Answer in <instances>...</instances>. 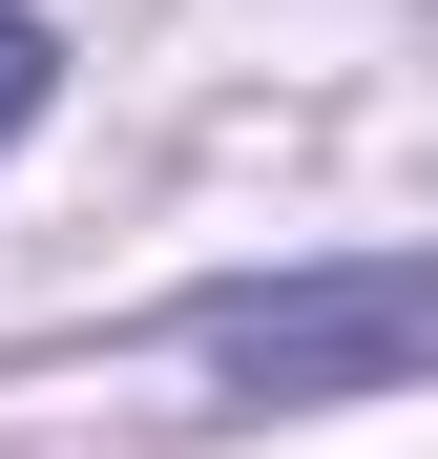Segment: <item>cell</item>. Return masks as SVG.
Here are the masks:
<instances>
[{
    "mask_svg": "<svg viewBox=\"0 0 438 459\" xmlns=\"http://www.w3.org/2000/svg\"><path fill=\"white\" fill-rule=\"evenodd\" d=\"M42 84H63V42L21 22V0H0V146H21V126H42Z\"/></svg>",
    "mask_w": 438,
    "mask_h": 459,
    "instance_id": "cell-2",
    "label": "cell"
},
{
    "mask_svg": "<svg viewBox=\"0 0 438 459\" xmlns=\"http://www.w3.org/2000/svg\"><path fill=\"white\" fill-rule=\"evenodd\" d=\"M188 355L251 397H376L438 376V272H271V292H188Z\"/></svg>",
    "mask_w": 438,
    "mask_h": 459,
    "instance_id": "cell-1",
    "label": "cell"
}]
</instances>
